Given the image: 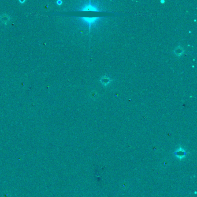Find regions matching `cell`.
Masks as SVG:
<instances>
[{
  "label": "cell",
  "instance_id": "6",
  "mask_svg": "<svg viewBox=\"0 0 197 197\" xmlns=\"http://www.w3.org/2000/svg\"><path fill=\"white\" fill-rule=\"evenodd\" d=\"M160 2H161V3H165V1H161Z\"/></svg>",
  "mask_w": 197,
  "mask_h": 197
},
{
  "label": "cell",
  "instance_id": "2",
  "mask_svg": "<svg viewBox=\"0 0 197 197\" xmlns=\"http://www.w3.org/2000/svg\"><path fill=\"white\" fill-rule=\"evenodd\" d=\"M82 11H99L98 8H97L96 6H95L94 5H92L91 1H89V4L87 5L86 6H84L83 8H82Z\"/></svg>",
  "mask_w": 197,
  "mask_h": 197
},
{
  "label": "cell",
  "instance_id": "3",
  "mask_svg": "<svg viewBox=\"0 0 197 197\" xmlns=\"http://www.w3.org/2000/svg\"><path fill=\"white\" fill-rule=\"evenodd\" d=\"M112 80H113L112 79H111L110 78L106 76H102L101 78L100 81L101 82L102 84L105 87L109 84Z\"/></svg>",
  "mask_w": 197,
  "mask_h": 197
},
{
  "label": "cell",
  "instance_id": "5",
  "mask_svg": "<svg viewBox=\"0 0 197 197\" xmlns=\"http://www.w3.org/2000/svg\"><path fill=\"white\" fill-rule=\"evenodd\" d=\"M56 3H57V4L58 5H61L62 4L63 2L61 1H60V0H59V1H57L56 2Z\"/></svg>",
  "mask_w": 197,
  "mask_h": 197
},
{
  "label": "cell",
  "instance_id": "4",
  "mask_svg": "<svg viewBox=\"0 0 197 197\" xmlns=\"http://www.w3.org/2000/svg\"><path fill=\"white\" fill-rule=\"evenodd\" d=\"M174 52H175V54L177 56L180 57V56H182L183 54H184V50L183 49L181 46H177L176 48L175 49V50H174Z\"/></svg>",
  "mask_w": 197,
  "mask_h": 197
},
{
  "label": "cell",
  "instance_id": "1",
  "mask_svg": "<svg viewBox=\"0 0 197 197\" xmlns=\"http://www.w3.org/2000/svg\"><path fill=\"white\" fill-rule=\"evenodd\" d=\"M81 20L84 22V23H86L89 24V29L90 30L91 28V25L93 24L94 23L97 22V21L99 20V18H81Z\"/></svg>",
  "mask_w": 197,
  "mask_h": 197
}]
</instances>
